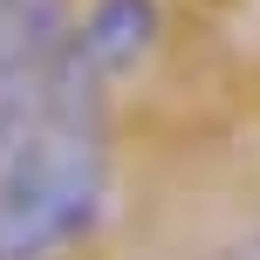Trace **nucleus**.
Here are the masks:
<instances>
[{"mask_svg": "<svg viewBox=\"0 0 260 260\" xmlns=\"http://www.w3.org/2000/svg\"><path fill=\"white\" fill-rule=\"evenodd\" d=\"M103 157L76 123L27 130L0 151V260H48L89 233Z\"/></svg>", "mask_w": 260, "mask_h": 260, "instance_id": "f257e3e1", "label": "nucleus"}, {"mask_svg": "<svg viewBox=\"0 0 260 260\" xmlns=\"http://www.w3.org/2000/svg\"><path fill=\"white\" fill-rule=\"evenodd\" d=\"M144 27H151V0H96V14L76 35V62L82 69H123L144 48Z\"/></svg>", "mask_w": 260, "mask_h": 260, "instance_id": "f03ea898", "label": "nucleus"}]
</instances>
